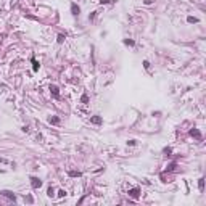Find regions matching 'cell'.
Instances as JSON below:
<instances>
[{
    "label": "cell",
    "mask_w": 206,
    "mask_h": 206,
    "mask_svg": "<svg viewBox=\"0 0 206 206\" xmlns=\"http://www.w3.org/2000/svg\"><path fill=\"white\" fill-rule=\"evenodd\" d=\"M31 185H32V188H40L42 187V180L37 179V177H31Z\"/></svg>",
    "instance_id": "obj_1"
},
{
    "label": "cell",
    "mask_w": 206,
    "mask_h": 206,
    "mask_svg": "<svg viewBox=\"0 0 206 206\" xmlns=\"http://www.w3.org/2000/svg\"><path fill=\"white\" fill-rule=\"evenodd\" d=\"M129 197H132V198H139L140 197V188H132V190H129Z\"/></svg>",
    "instance_id": "obj_2"
},
{
    "label": "cell",
    "mask_w": 206,
    "mask_h": 206,
    "mask_svg": "<svg viewBox=\"0 0 206 206\" xmlns=\"http://www.w3.org/2000/svg\"><path fill=\"white\" fill-rule=\"evenodd\" d=\"M2 195H3V197H6L8 200H11V201H15V200H16V197L11 193V192H6V190H3V192H2Z\"/></svg>",
    "instance_id": "obj_3"
},
{
    "label": "cell",
    "mask_w": 206,
    "mask_h": 206,
    "mask_svg": "<svg viewBox=\"0 0 206 206\" xmlns=\"http://www.w3.org/2000/svg\"><path fill=\"white\" fill-rule=\"evenodd\" d=\"M90 122H92V124H102V118H100V116H92Z\"/></svg>",
    "instance_id": "obj_4"
},
{
    "label": "cell",
    "mask_w": 206,
    "mask_h": 206,
    "mask_svg": "<svg viewBox=\"0 0 206 206\" xmlns=\"http://www.w3.org/2000/svg\"><path fill=\"white\" fill-rule=\"evenodd\" d=\"M190 135H192V137H195V139H201L200 130H197V129H192V130H190Z\"/></svg>",
    "instance_id": "obj_5"
},
{
    "label": "cell",
    "mask_w": 206,
    "mask_h": 206,
    "mask_svg": "<svg viewBox=\"0 0 206 206\" xmlns=\"http://www.w3.org/2000/svg\"><path fill=\"white\" fill-rule=\"evenodd\" d=\"M71 11H73V15H79V11H81V10H79V6L76 5V3H73V5H71Z\"/></svg>",
    "instance_id": "obj_6"
},
{
    "label": "cell",
    "mask_w": 206,
    "mask_h": 206,
    "mask_svg": "<svg viewBox=\"0 0 206 206\" xmlns=\"http://www.w3.org/2000/svg\"><path fill=\"white\" fill-rule=\"evenodd\" d=\"M50 92L53 94V97H58V95H60L58 94V87L56 85H50Z\"/></svg>",
    "instance_id": "obj_7"
},
{
    "label": "cell",
    "mask_w": 206,
    "mask_h": 206,
    "mask_svg": "<svg viewBox=\"0 0 206 206\" xmlns=\"http://www.w3.org/2000/svg\"><path fill=\"white\" fill-rule=\"evenodd\" d=\"M32 69L34 71H39V63L36 61V58H32Z\"/></svg>",
    "instance_id": "obj_8"
},
{
    "label": "cell",
    "mask_w": 206,
    "mask_h": 206,
    "mask_svg": "<svg viewBox=\"0 0 206 206\" xmlns=\"http://www.w3.org/2000/svg\"><path fill=\"white\" fill-rule=\"evenodd\" d=\"M69 176L71 177H79V176H81V172H79V171H69Z\"/></svg>",
    "instance_id": "obj_9"
},
{
    "label": "cell",
    "mask_w": 206,
    "mask_h": 206,
    "mask_svg": "<svg viewBox=\"0 0 206 206\" xmlns=\"http://www.w3.org/2000/svg\"><path fill=\"white\" fill-rule=\"evenodd\" d=\"M198 187H200V190H203V188H205V179H203V177H201L200 182H198Z\"/></svg>",
    "instance_id": "obj_10"
},
{
    "label": "cell",
    "mask_w": 206,
    "mask_h": 206,
    "mask_svg": "<svg viewBox=\"0 0 206 206\" xmlns=\"http://www.w3.org/2000/svg\"><path fill=\"white\" fill-rule=\"evenodd\" d=\"M187 21H188V23H198V18H195V16H188Z\"/></svg>",
    "instance_id": "obj_11"
},
{
    "label": "cell",
    "mask_w": 206,
    "mask_h": 206,
    "mask_svg": "<svg viewBox=\"0 0 206 206\" xmlns=\"http://www.w3.org/2000/svg\"><path fill=\"white\" fill-rule=\"evenodd\" d=\"M58 122H60L58 118H50V124H58Z\"/></svg>",
    "instance_id": "obj_12"
},
{
    "label": "cell",
    "mask_w": 206,
    "mask_h": 206,
    "mask_svg": "<svg viewBox=\"0 0 206 206\" xmlns=\"http://www.w3.org/2000/svg\"><path fill=\"white\" fill-rule=\"evenodd\" d=\"M124 44H126V45H134V40H130V39H126V40H124Z\"/></svg>",
    "instance_id": "obj_13"
},
{
    "label": "cell",
    "mask_w": 206,
    "mask_h": 206,
    "mask_svg": "<svg viewBox=\"0 0 206 206\" xmlns=\"http://www.w3.org/2000/svg\"><path fill=\"white\" fill-rule=\"evenodd\" d=\"M64 195H66V192H64V190H60V192H58V197H60V198H63Z\"/></svg>",
    "instance_id": "obj_14"
},
{
    "label": "cell",
    "mask_w": 206,
    "mask_h": 206,
    "mask_svg": "<svg viewBox=\"0 0 206 206\" xmlns=\"http://www.w3.org/2000/svg\"><path fill=\"white\" fill-rule=\"evenodd\" d=\"M63 40H64V36H61V34H60V36H58V42L61 44V42H63Z\"/></svg>",
    "instance_id": "obj_15"
},
{
    "label": "cell",
    "mask_w": 206,
    "mask_h": 206,
    "mask_svg": "<svg viewBox=\"0 0 206 206\" xmlns=\"http://www.w3.org/2000/svg\"><path fill=\"white\" fill-rule=\"evenodd\" d=\"M82 102H84V103L89 102V97H87V95H82Z\"/></svg>",
    "instance_id": "obj_16"
},
{
    "label": "cell",
    "mask_w": 206,
    "mask_h": 206,
    "mask_svg": "<svg viewBox=\"0 0 206 206\" xmlns=\"http://www.w3.org/2000/svg\"><path fill=\"white\" fill-rule=\"evenodd\" d=\"M164 153H166V154H167V156H169V154H171V153H172V150H171V148H166V150H164Z\"/></svg>",
    "instance_id": "obj_17"
},
{
    "label": "cell",
    "mask_w": 206,
    "mask_h": 206,
    "mask_svg": "<svg viewBox=\"0 0 206 206\" xmlns=\"http://www.w3.org/2000/svg\"><path fill=\"white\" fill-rule=\"evenodd\" d=\"M47 195H49V197H53V188H49V193Z\"/></svg>",
    "instance_id": "obj_18"
},
{
    "label": "cell",
    "mask_w": 206,
    "mask_h": 206,
    "mask_svg": "<svg viewBox=\"0 0 206 206\" xmlns=\"http://www.w3.org/2000/svg\"><path fill=\"white\" fill-rule=\"evenodd\" d=\"M109 2H111V0H100V3H102V5H103V3H109Z\"/></svg>",
    "instance_id": "obj_19"
},
{
    "label": "cell",
    "mask_w": 206,
    "mask_h": 206,
    "mask_svg": "<svg viewBox=\"0 0 206 206\" xmlns=\"http://www.w3.org/2000/svg\"><path fill=\"white\" fill-rule=\"evenodd\" d=\"M0 163H6V159H3V158H0Z\"/></svg>",
    "instance_id": "obj_20"
}]
</instances>
